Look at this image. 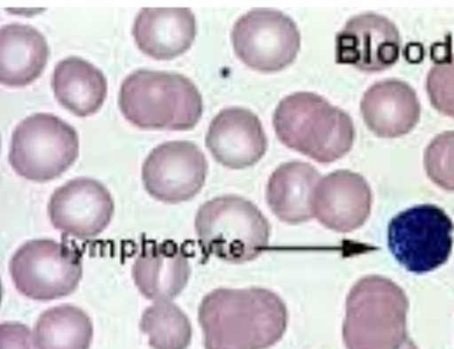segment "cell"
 <instances>
[{
	"mask_svg": "<svg viewBox=\"0 0 454 349\" xmlns=\"http://www.w3.org/2000/svg\"><path fill=\"white\" fill-rule=\"evenodd\" d=\"M236 56L249 68L277 73L293 65L301 48L297 24L280 11L255 8L237 19L231 32Z\"/></svg>",
	"mask_w": 454,
	"mask_h": 349,
	"instance_id": "cell-9",
	"label": "cell"
},
{
	"mask_svg": "<svg viewBox=\"0 0 454 349\" xmlns=\"http://www.w3.org/2000/svg\"><path fill=\"white\" fill-rule=\"evenodd\" d=\"M49 56L47 40L31 25L11 23L0 30V81L4 85L31 84L43 73Z\"/></svg>",
	"mask_w": 454,
	"mask_h": 349,
	"instance_id": "cell-18",
	"label": "cell"
},
{
	"mask_svg": "<svg viewBox=\"0 0 454 349\" xmlns=\"http://www.w3.org/2000/svg\"><path fill=\"white\" fill-rule=\"evenodd\" d=\"M427 176L441 189L454 192V131L441 133L424 155Z\"/></svg>",
	"mask_w": 454,
	"mask_h": 349,
	"instance_id": "cell-23",
	"label": "cell"
},
{
	"mask_svg": "<svg viewBox=\"0 0 454 349\" xmlns=\"http://www.w3.org/2000/svg\"><path fill=\"white\" fill-rule=\"evenodd\" d=\"M194 223L204 251L228 263L251 261L269 247L268 219L254 203L239 195L207 201L199 207Z\"/></svg>",
	"mask_w": 454,
	"mask_h": 349,
	"instance_id": "cell-5",
	"label": "cell"
},
{
	"mask_svg": "<svg viewBox=\"0 0 454 349\" xmlns=\"http://www.w3.org/2000/svg\"><path fill=\"white\" fill-rule=\"evenodd\" d=\"M320 178L314 166L302 161L278 166L270 174L266 189L270 209L286 223L309 221L314 218L312 198Z\"/></svg>",
	"mask_w": 454,
	"mask_h": 349,
	"instance_id": "cell-19",
	"label": "cell"
},
{
	"mask_svg": "<svg viewBox=\"0 0 454 349\" xmlns=\"http://www.w3.org/2000/svg\"><path fill=\"white\" fill-rule=\"evenodd\" d=\"M52 89L58 102L78 116L101 109L107 95L106 74L81 57H68L54 66Z\"/></svg>",
	"mask_w": 454,
	"mask_h": 349,
	"instance_id": "cell-20",
	"label": "cell"
},
{
	"mask_svg": "<svg viewBox=\"0 0 454 349\" xmlns=\"http://www.w3.org/2000/svg\"><path fill=\"white\" fill-rule=\"evenodd\" d=\"M278 138L318 163H334L351 151L356 128L348 113L315 93L282 99L273 115Z\"/></svg>",
	"mask_w": 454,
	"mask_h": 349,
	"instance_id": "cell-2",
	"label": "cell"
},
{
	"mask_svg": "<svg viewBox=\"0 0 454 349\" xmlns=\"http://www.w3.org/2000/svg\"><path fill=\"white\" fill-rule=\"evenodd\" d=\"M192 269L184 251L173 241L150 243L137 256L132 277L153 301H172L189 283Z\"/></svg>",
	"mask_w": 454,
	"mask_h": 349,
	"instance_id": "cell-17",
	"label": "cell"
},
{
	"mask_svg": "<svg viewBox=\"0 0 454 349\" xmlns=\"http://www.w3.org/2000/svg\"><path fill=\"white\" fill-rule=\"evenodd\" d=\"M407 295L389 278L371 275L353 286L343 339L348 349H419L408 336Z\"/></svg>",
	"mask_w": 454,
	"mask_h": 349,
	"instance_id": "cell-4",
	"label": "cell"
},
{
	"mask_svg": "<svg viewBox=\"0 0 454 349\" xmlns=\"http://www.w3.org/2000/svg\"><path fill=\"white\" fill-rule=\"evenodd\" d=\"M197 30L191 8H143L136 16L132 35L145 55L169 60L191 48Z\"/></svg>",
	"mask_w": 454,
	"mask_h": 349,
	"instance_id": "cell-15",
	"label": "cell"
},
{
	"mask_svg": "<svg viewBox=\"0 0 454 349\" xmlns=\"http://www.w3.org/2000/svg\"><path fill=\"white\" fill-rule=\"evenodd\" d=\"M2 349H39L35 332L20 322H3L0 326Z\"/></svg>",
	"mask_w": 454,
	"mask_h": 349,
	"instance_id": "cell-25",
	"label": "cell"
},
{
	"mask_svg": "<svg viewBox=\"0 0 454 349\" xmlns=\"http://www.w3.org/2000/svg\"><path fill=\"white\" fill-rule=\"evenodd\" d=\"M361 113L371 131L381 138H398L419 123L420 104L415 90L405 81L388 79L365 91Z\"/></svg>",
	"mask_w": 454,
	"mask_h": 349,
	"instance_id": "cell-16",
	"label": "cell"
},
{
	"mask_svg": "<svg viewBox=\"0 0 454 349\" xmlns=\"http://www.w3.org/2000/svg\"><path fill=\"white\" fill-rule=\"evenodd\" d=\"M140 330L153 349H186L193 334L189 317L172 301H157L145 307Z\"/></svg>",
	"mask_w": 454,
	"mask_h": 349,
	"instance_id": "cell-22",
	"label": "cell"
},
{
	"mask_svg": "<svg viewBox=\"0 0 454 349\" xmlns=\"http://www.w3.org/2000/svg\"><path fill=\"white\" fill-rule=\"evenodd\" d=\"M78 152L76 128L56 115L35 113L12 132L8 159L20 176L41 182L64 174Z\"/></svg>",
	"mask_w": 454,
	"mask_h": 349,
	"instance_id": "cell-6",
	"label": "cell"
},
{
	"mask_svg": "<svg viewBox=\"0 0 454 349\" xmlns=\"http://www.w3.org/2000/svg\"><path fill=\"white\" fill-rule=\"evenodd\" d=\"M35 337L39 349H90L94 326L81 307L61 305L41 314L35 322Z\"/></svg>",
	"mask_w": 454,
	"mask_h": 349,
	"instance_id": "cell-21",
	"label": "cell"
},
{
	"mask_svg": "<svg viewBox=\"0 0 454 349\" xmlns=\"http://www.w3.org/2000/svg\"><path fill=\"white\" fill-rule=\"evenodd\" d=\"M452 220L432 205L411 207L391 220L388 247L395 260L414 274H427L447 263L453 247Z\"/></svg>",
	"mask_w": 454,
	"mask_h": 349,
	"instance_id": "cell-8",
	"label": "cell"
},
{
	"mask_svg": "<svg viewBox=\"0 0 454 349\" xmlns=\"http://www.w3.org/2000/svg\"><path fill=\"white\" fill-rule=\"evenodd\" d=\"M372 190L361 174L349 170L320 178L312 198V213L323 226L347 234L359 229L370 217Z\"/></svg>",
	"mask_w": 454,
	"mask_h": 349,
	"instance_id": "cell-13",
	"label": "cell"
},
{
	"mask_svg": "<svg viewBox=\"0 0 454 349\" xmlns=\"http://www.w3.org/2000/svg\"><path fill=\"white\" fill-rule=\"evenodd\" d=\"M427 90L434 109L454 119V56L432 66Z\"/></svg>",
	"mask_w": 454,
	"mask_h": 349,
	"instance_id": "cell-24",
	"label": "cell"
},
{
	"mask_svg": "<svg viewBox=\"0 0 454 349\" xmlns=\"http://www.w3.org/2000/svg\"><path fill=\"white\" fill-rule=\"evenodd\" d=\"M199 322L206 349H268L285 335L287 310L268 289H215L200 303Z\"/></svg>",
	"mask_w": 454,
	"mask_h": 349,
	"instance_id": "cell-1",
	"label": "cell"
},
{
	"mask_svg": "<svg viewBox=\"0 0 454 349\" xmlns=\"http://www.w3.org/2000/svg\"><path fill=\"white\" fill-rule=\"evenodd\" d=\"M48 212L52 226L62 234L93 239L110 224L114 201L101 182L78 177L54 190Z\"/></svg>",
	"mask_w": 454,
	"mask_h": 349,
	"instance_id": "cell-11",
	"label": "cell"
},
{
	"mask_svg": "<svg viewBox=\"0 0 454 349\" xmlns=\"http://www.w3.org/2000/svg\"><path fill=\"white\" fill-rule=\"evenodd\" d=\"M402 37L390 19L364 12L348 20L336 35V62L361 72L379 73L390 68L401 56Z\"/></svg>",
	"mask_w": 454,
	"mask_h": 349,
	"instance_id": "cell-12",
	"label": "cell"
},
{
	"mask_svg": "<svg viewBox=\"0 0 454 349\" xmlns=\"http://www.w3.org/2000/svg\"><path fill=\"white\" fill-rule=\"evenodd\" d=\"M119 105L124 118L141 128L190 130L203 112L202 95L190 78L150 69L124 78Z\"/></svg>",
	"mask_w": 454,
	"mask_h": 349,
	"instance_id": "cell-3",
	"label": "cell"
},
{
	"mask_svg": "<svg viewBox=\"0 0 454 349\" xmlns=\"http://www.w3.org/2000/svg\"><path fill=\"white\" fill-rule=\"evenodd\" d=\"M206 144L219 164L231 169H243L263 158L268 138L256 114L235 106L220 111L211 120Z\"/></svg>",
	"mask_w": 454,
	"mask_h": 349,
	"instance_id": "cell-14",
	"label": "cell"
},
{
	"mask_svg": "<svg viewBox=\"0 0 454 349\" xmlns=\"http://www.w3.org/2000/svg\"><path fill=\"white\" fill-rule=\"evenodd\" d=\"M12 282L27 298L48 301L68 297L84 273L82 253L53 239L27 241L10 261Z\"/></svg>",
	"mask_w": 454,
	"mask_h": 349,
	"instance_id": "cell-7",
	"label": "cell"
},
{
	"mask_svg": "<svg viewBox=\"0 0 454 349\" xmlns=\"http://www.w3.org/2000/svg\"><path fill=\"white\" fill-rule=\"evenodd\" d=\"M207 160L191 141H168L150 151L143 165V182L153 198L166 203L193 198L207 180Z\"/></svg>",
	"mask_w": 454,
	"mask_h": 349,
	"instance_id": "cell-10",
	"label": "cell"
}]
</instances>
